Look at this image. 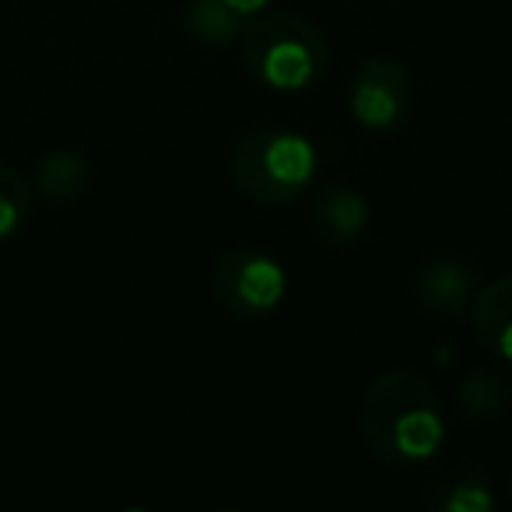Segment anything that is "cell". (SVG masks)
<instances>
[{
    "instance_id": "7a4b0ae2",
    "label": "cell",
    "mask_w": 512,
    "mask_h": 512,
    "mask_svg": "<svg viewBox=\"0 0 512 512\" xmlns=\"http://www.w3.org/2000/svg\"><path fill=\"white\" fill-rule=\"evenodd\" d=\"M246 71L274 92H299L327 74L330 43L295 11H264L239 32Z\"/></svg>"
},
{
    "instance_id": "ba28073f",
    "label": "cell",
    "mask_w": 512,
    "mask_h": 512,
    "mask_svg": "<svg viewBox=\"0 0 512 512\" xmlns=\"http://www.w3.org/2000/svg\"><path fill=\"white\" fill-rule=\"evenodd\" d=\"M474 330L498 358L512 362V274L491 281L474 299Z\"/></svg>"
},
{
    "instance_id": "3957f363",
    "label": "cell",
    "mask_w": 512,
    "mask_h": 512,
    "mask_svg": "<svg viewBox=\"0 0 512 512\" xmlns=\"http://www.w3.org/2000/svg\"><path fill=\"white\" fill-rule=\"evenodd\" d=\"M316 172V148L285 127H253L232 148V179L249 200L285 207L306 193Z\"/></svg>"
},
{
    "instance_id": "9c48e42d",
    "label": "cell",
    "mask_w": 512,
    "mask_h": 512,
    "mask_svg": "<svg viewBox=\"0 0 512 512\" xmlns=\"http://www.w3.org/2000/svg\"><path fill=\"white\" fill-rule=\"evenodd\" d=\"M92 186V165L74 151H50L32 172V190L50 204H71Z\"/></svg>"
},
{
    "instance_id": "8992f818",
    "label": "cell",
    "mask_w": 512,
    "mask_h": 512,
    "mask_svg": "<svg viewBox=\"0 0 512 512\" xmlns=\"http://www.w3.org/2000/svg\"><path fill=\"white\" fill-rule=\"evenodd\" d=\"M477 281L463 260H432L414 278V295L439 316H463L474 302Z\"/></svg>"
},
{
    "instance_id": "9a60e30c",
    "label": "cell",
    "mask_w": 512,
    "mask_h": 512,
    "mask_svg": "<svg viewBox=\"0 0 512 512\" xmlns=\"http://www.w3.org/2000/svg\"><path fill=\"white\" fill-rule=\"evenodd\" d=\"M509 495H512V474H509Z\"/></svg>"
},
{
    "instance_id": "8fae6325",
    "label": "cell",
    "mask_w": 512,
    "mask_h": 512,
    "mask_svg": "<svg viewBox=\"0 0 512 512\" xmlns=\"http://www.w3.org/2000/svg\"><path fill=\"white\" fill-rule=\"evenodd\" d=\"M456 397H460V407H463V414H467V418L488 421V418H498L502 411H509L512 386L505 383L502 376H495V372L474 369V372H467V376H463Z\"/></svg>"
},
{
    "instance_id": "277c9868",
    "label": "cell",
    "mask_w": 512,
    "mask_h": 512,
    "mask_svg": "<svg viewBox=\"0 0 512 512\" xmlns=\"http://www.w3.org/2000/svg\"><path fill=\"white\" fill-rule=\"evenodd\" d=\"M288 278L274 256L260 249H228L214 264L211 292L225 313L239 320H260L267 316L281 299H285Z\"/></svg>"
},
{
    "instance_id": "5b68a950",
    "label": "cell",
    "mask_w": 512,
    "mask_h": 512,
    "mask_svg": "<svg viewBox=\"0 0 512 512\" xmlns=\"http://www.w3.org/2000/svg\"><path fill=\"white\" fill-rule=\"evenodd\" d=\"M351 113L362 127L390 130L411 113V74L393 60H365L351 78Z\"/></svg>"
},
{
    "instance_id": "52a82bcc",
    "label": "cell",
    "mask_w": 512,
    "mask_h": 512,
    "mask_svg": "<svg viewBox=\"0 0 512 512\" xmlns=\"http://www.w3.org/2000/svg\"><path fill=\"white\" fill-rule=\"evenodd\" d=\"M365 225H369V200L358 190L334 183L316 197L313 228L323 242H334V246L355 242L365 232Z\"/></svg>"
},
{
    "instance_id": "5bb4252c",
    "label": "cell",
    "mask_w": 512,
    "mask_h": 512,
    "mask_svg": "<svg viewBox=\"0 0 512 512\" xmlns=\"http://www.w3.org/2000/svg\"><path fill=\"white\" fill-rule=\"evenodd\" d=\"M225 4H232L239 15H260V11H264L271 0H225Z\"/></svg>"
},
{
    "instance_id": "30bf717a",
    "label": "cell",
    "mask_w": 512,
    "mask_h": 512,
    "mask_svg": "<svg viewBox=\"0 0 512 512\" xmlns=\"http://www.w3.org/2000/svg\"><path fill=\"white\" fill-rule=\"evenodd\" d=\"M183 22L193 43L207 46V50H225L242 32V15L225 0H190Z\"/></svg>"
},
{
    "instance_id": "7c38bea8",
    "label": "cell",
    "mask_w": 512,
    "mask_h": 512,
    "mask_svg": "<svg viewBox=\"0 0 512 512\" xmlns=\"http://www.w3.org/2000/svg\"><path fill=\"white\" fill-rule=\"evenodd\" d=\"M425 502L442 512H491L495 509V498H491L488 481L470 477V474H460V477H453V481H442L439 488L428 491Z\"/></svg>"
},
{
    "instance_id": "6da1fadb",
    "label": "cell",
    "mask_w": 512,
    "mask_h": 512,
    "mask_svg": "<svg viewBox=\"0 0 512 512\" xmlns=\"http://www.w3.org/2000/svg\"><path fill=\"white\" fill-rule=\"evenodd\" d=\"M358 432L379 463L404 467L439 453L446 418L435 386L414 369H390L369 383L358 407Z\"/></svg>"
},
{
    "instance_id": "4fadbf2b",
    "label": "cell",
    "mask_w": 512,
    "mask_h": 512,
    "mask_svg": "<svg viewBox=\"0 0 512 512\" xmlns=\"http://www.w3.org/2000/svg\"><path fill=\"white\" fill-rule=\"evenodd\" d=\"M36 204V190L22 172L0 165V239L15 235Z\"/></svg>"
}]
</instances>
